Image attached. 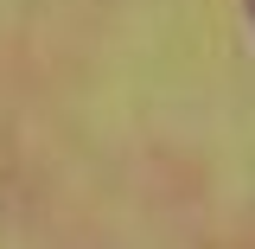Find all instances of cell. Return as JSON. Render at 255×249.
<instances>
[{"label": "cell", "instance_id": "6da1fadb", "mask_svg": "<svg viewBox=\"0 0 255 249\" xmlns=\"http://www.w3.org/2000/svg\"><path fill=\"white\" fill-rule=\"evenodd\" d=\"M249 6H255V0H249Z\"/></svg>", "mask_w": 255, "mask_h": 249}]
</instances>
